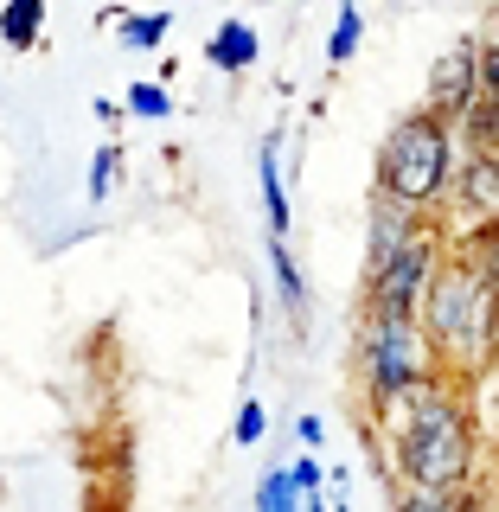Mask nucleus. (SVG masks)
Returning <instances> with one entry per match:
<instances>
[{"mask_svg": "<svg viewBox=\"0 0 499 512\" xmlns=\"http://www.w3.org/2000/svg\"><path fill=\"white\" fill-rule=\"evenodd\" d=\"M205 58H212L224 77H237V71H250V64L263 58V39H256L250 20H224L212 39H205Z\"/></svg>", "mask_w": 499, "mask_h": 512, "instance_id": "9", "label": "nucleus"}, {"mask_svg": "<svg viewBox=\"0 0 499 512\" xmlns=\"http://www.w3.org/2000/svg\"><path fill=\"white\" fill-rule=\"evenodd\" d=\"M231 436L244 442V448H256V442L269 436V410L256 404V397H244V404H237V423H231Z\"/></svg>", "mask_w": 499, "mask_h": 512, "instance_id": "18", "label": "nucleus"}, {"mask_svg": "<svg viewBox=\"0 0 499 512\" xmlns=\"http://www.w3.org/2000/svg\"><path fill=\"white\" fill-rule=\"evenodd\" d=\"M320 436H327V429H320V416H301V423H295V442L301 448H320Z\"/></svg>", "mask_w": 499, "mask_h": 512, "instance_id": "21", "label": "nucleus"}, {"mask_svg": "<svg viewBox=\"0 0 499 512\" xmlns=\"http://www.w3.org/2000/svg\"><path fill=\"white\" fill-rule=\"evenodd\" d=\"M474 52H480V90L499 96V7H493V32L474 39Z\"/></svg>", "mask_w": 499, "mask_h": 512, "instance_id": "19", "label": "nucleus"}, {"mask_svg": "<svg viewBox=\"0 0 499 512\" xmlns=\"http://www.w3.org/2000/svg\"><path fill=\"white\" fill-rule=\"evenodd\" d=\"M391 468L404 474L416 506H468V480L480 468V436L468 410V384L436 372L391 416Z\"/></svg>", "mask_w": 499, "mask_h": 512, "instance_id": "1", "label": "nucleus"}, {"mask_svg": "<svg viewBox=\"0 0 499 512\" xmlns=\"http://www.w3.org/2000/svg\"><path fill=\"white\" fill-rule=\"evenodd\" d=\"M429 224L423 205H404V199H391V192H372V224H365V269L384 263L404 237H416Z\"/></svg>", "mask_w": 499, "mask_h": 512, "instance_id": "8", "label": "nucleus"}, {"mask_svg": "<svg viewBox=\"0 0 499 512\" xmlns=\"http://www.w3.org/2000/svg\"><path fill=\"white\" fill-rule=\"evenodd\" d=\"M256 512H301V493H295V480H288V468L256 480Z\"/></svg>", "mask_w": 499, "mask_h": 512, "instance_id": "15", "label": "nucleus"}, {"mask_svg": "<svg viewBox=\"0 0 499 512\" xmlns=\"http://www.w3.org/2000/svg\"><path fill=\"white\" fill-rule=\"evenodd\" d=\"M416 327L429 340L436 372L461 378V384L487 378L499 365V282L468 250H455V256L442 250L436 276H429L423 301H416Z\"/></svg>", "mask_w": 499, "mask_h": 512, "instance_id": "2", "label": "nucleus"}, {"mask_svg": "<svg viewBox=\"0 0 499 512\" xmlns=\"http://www.w3.org/2000/svg\"><path fill=\"white\" fill-rule=\"evenodd\" d=\"M116 20V39L128 45V52H160V39H167V13H109Z\"/></svg>", "mask_w": 499, "mask_h": 512, "instance_id": "13", "label": "nucleus"}, {"mask_svg": "<svg viewBox=\"0 0 499 512\" xmlns=\"http://www.w3.org/2000/svg\"><path fill=\"white\" fill-rule=\"evenodd\" d=\"M288 480H295V493H301V506H320L314 493H320V461L314 455H301V461H288Z\"/></svg>", "mask_w": 499, "mask_h": 512, "instance_id": "20", "label": "nucleus"}, {"mask_svg": "<svg viewBox=\"0 0 499 512\" xmlns=\"http://www.w3.org/2000/svg\"><path fill=\"white\" fill-rule=\"evenodd\" d=\"M455 160H461L455 122L436 116V109H410V116L391 122V135L378 148V186L372 192H391L404 205L436 212L448 199V180H455Z\"/></svg>", "mask_w": 499, "mask_h": 512, "instance_id": "3", "label": "nucleus"}, {"mask_svg": "<svg viewBox=\"0 0 499 512\" xmlns=\"http://www.w3.org/2000/svg\"><path fill=\"white\" fill-rule=\"evenodd\" d=\"M359 39H365V13L346 0V7H340V20H333V39H327V64H352Z\"/></svg>", "mask_w": 499, "mask_h": 512, "instance_id": "14", "label": "nucleus"}, {"mask_svg": "<svg viewBox=\"0 0 499 512\" xmlns=\"http://www.w3.org/2000/svg\"><path fill=\"white\" fill-rule=\"evenodd\" d=\"M122 109H128V116H141V122H160V116H173L167 90H160V84H148V77H141V84H128Z\"/></svg>", "mask_w": 499, "mask_h": 512, "instance_id": "16", "label": "nucleus"}, {"mask_svg": "<svg viewBox=\"0 0 499 512\" xmlns=\"http://www.w3.org/2000/svg\"><path fill=\"white\" fill-rule=\"evenodd\" d=\"M359 391H365V410L378 423H391L397 410L436 378V359H429V340L416 327V314H365L359 327Z\"/></svg>", "mask_w": 499, "mask_h": 512, "instance_id": "4", "label": "nucleus"}, {"mask_svg": "<svg viewBox=\"0 0 499 512\" xmlns=\"http://www.w3.org/2000/svg\"><path fill=\"white\" fill-rule=\"evenodd\" d=\"M436 263H442V231H436V218H429L423 231L404 237L384 263L365 269V314H416Z\"/></svg>", "mask_w": 499, "mask_h": 512, "instance_id": "5", "label": "nucleus"}, {"mask_svg": "<svg viewBox=\"0 0 499 512\" xmlns=\"http://www.w3.org/2000/svg\"><path fill=\"white\" fill-rule=\"evenodd\" d=\"M474 96H480V52H474V39H461V45H448V52H436V64H429L423 109L461 122V109H468Z\"/></svg>", "mask_w": 499, "mask_h": 512, "instance_id": "6", "label": "nucleus"}, {"mask_svg": "<svg viewBox=\"0 0 499 512\" xmlns=\"http://www.w3.org/2000/svg\"><path fill=\"white\" fill-rule=\"evenodd\" d=\"M116 167H122V148H116V141H109V148H96L90 173H84V192H90V205H103V199H109V186H116Z\"/></svg>", "mask_w": 499, "mask_h": 512, "instance_id": "17", "label": "nucleus"}, {"mask_svg": "<svg viewBox=\"0 0 499 512\" xmlns=\"http://www.w3.org/2000/svg\"><path fill=\"white\" fill-rule=\"evenodd\" d=\"M256 186H263V218H269V231L288 237V186H282L276 135H269V141H263V154H256Z\"/></svg>", "mask_w": 499, "mask_h": 512, "instance_id": "10", "label": "nucleus"}, {"mask_svg": "<svg viewBox=\"0 0 499 512\" xmlns=\"http://www.w3.org/2000/svg\"><path fill=\"white\" fill-rule=\"evenodd\" d=\"M493 7H499V0H493Z\"/></svg>", "mask_w": 499, "mask_h": 512, "instance_id": "22", "label": "nucleus"}, {"mask_svg": "<svg viewBox=\"0 0 499 512\" xmlns=\"http://www.w3.org/2000/svg\"><path fill=\"white\" fill-rule=\"evenodd\" d=\"M0 39H7V52H32L45 39V0H7L0 7Z\"/></svg>", "mask_w": 499, "mask_h": 512, "instance_id": "11", "label": "nucleus"}, {"mask_svg": "<svg viewBox=\"0 0 499 512\" xmlns=\"http://www.w3.org/2000/svg\"><path fill=\"white\" fill-rule=\"evenodd\" d=\"M269 269H276L282 308L295 314V327H301V314H308V282H301V263H295V250H288V237H276V244H269Z\"/></svg>", "mask_w": 499, "mask_h": 512, "instance_id": "12", "label": "nucleus"}, {"mask_svg": "<svg viewBox=\"0 0 499 512\" xmlns=\"http://www.w3.org/2000/svg\"><path fill=\"white\" fill-rule=\"evenodd\" d=\"M448 192H455V205L468 218H499V148H468L461 154Z\"/></svg>", "mask_w": 499, "mask_h": 512, "instance_id": "7", "label": "nucleus"}]
</instances>
